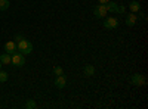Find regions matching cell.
<instances>
[{
	"label": "cell",
	"instance_id": "1",
	"mask_svg": "<svg viewBox=\"0 0 148 109\" xmlns=\"http://www.w3.org/2000/svg\"><path fill=\"white\" fill-rule=\"evenodd\" d=\"M10 64L15 65V66H22L24 64H25V58H24V55L21 52H14L10 55Z\"/></svg>",
	"mask_w": 148,
	"mask_h": 109
},
{
	"label": "cell",
	"instance_id": "2",
	"mask_svg": "<svg viewBox=\"0 0 148 109\" xmlns=\"http://www.w3.org/2000/svg\"><path fill=\"white\" fill-rule=\"evenodd\" d=\"M104 27L108 28V30H114V28H117V27H119V19L114 18V16H108V18H105V21H104Z\"/></svg>",
	"mask_w": 148,
	"mask_h": 109
},
{
	"label": "cell",
	"instance_id": "3",
	"mask_svg": "<svg viewBox=\"0 0 148 109\" xmlns=\"http://www.w3.org/2000/svg\"><path fill=\"white\" fill-rule=\"evenodd\" d=\"M107 7H105V5H98V6H95L93 7V15H95V18H104V16H107Z\"/></svg>",
	"mask_w": 148,
	"mask_h": 109
},
{
	"label": "cell",
	"instance_id": "4",
	"mask_svg": "<svg viewBox=\"0 0 148 109\" xmlns=\"http://www.w3.org/2000/svg\"><path fill=\"white\" fill-rule=\"evenodd\" d=\"M130 83L133 84V86L141 87V86H144V84H145V77L142 74H133L132 78H130Z\"/></svg>",
	"mask_w": 148,
	"mask_h": 109
},
{
	"label": "cell",
	"instance_id": "5",
	"mask_svg": "<svg viewBox=\"0 0 148 109\" xmlns=\"http://www.w3.org/2000/svg\"><path fill=\"white\" fill-rule=\"evenodd\" d=\"M65 84H67V78L64 77V74H62V75H56V78H55V86H56L58 89H64Z\"/></svg>",
	"mask_w": 148,
	"mask_h": 109
},
{
	"label": "cell",
	"instance_id": "6",
	"mask_svg": "<svg viewBox=\"0 0 148 109\" xmlns=\"http://www.w3.org/2000/svg\"><path fill=\"white\" fill-rule=\"evenodd\" d=\"M136 21H138V16L135 15L133 12H130V14L127 15V18H126V25H127V27H135Z\"/></svg>",
	"mask_w": 148,
	"mask_h": 109
},
{
	"label": "cell",
	"instance_id": "7",
	"mask_svg": "<svg viewBox=\"0 0 148 109\" xmlns=\"http://www.w3.org/2000/svg\"><path fill=\"white\" fill-rule=\"evenodd\" d=\"M107 7V12H111V14H119V5L116 2H108L105 5Z\"/></svg>",
	"mask_w": 148,
	"mask_h": 109
},
{
	"label": "cell",
	"instance_id": "8",
	"mask_svg": "<svg viewBox=\"0 0 148 109\" xmlns=\"http://www.w3.org/2000/svg\"><path fill=\"white\" fill-rule=\"evenodd\" d=\"M5 52L9 53V55H12L14 52H16V44H15V41H8V43L5 44Z\"/></svg>",
	"mask_w": 148,
	"mask_h": 109
},
{
	"label": "cell",
	"instance_id": "9",
	"mask_svg": "<svg viewBox=\"0 0 148 109\" xmlns=\"http://www.w3.org/2000/svg\"><path fill=\"white\" fill-rule=\"evenodd\" d=\"M28 40H25V39H22V40H19L18 41V44H16V50L18 52H24V50H25V47L28 46Z\"/></svg>",
	"mask_w": 148,
	"mask_h": 109
},
{
	"label": "cell",
	"instance_id": "10",
	"mask_svg": "<svg viewBox=\"0 0 148 109\" xmlns=\"http://www.w3.org/2000/svg\"><path fill=\"white\" fill-rule=\"evenodd\" d=\"M129 9H130V12H133V14L139 12V10H141V5H139V2H136V0L130 2V3H129Z\"/></svg>",
	"mask_w": 148,
	"mask_h": 109
},
{
	"label": "cell",
	"instance_id": "11",
	"mask_svg": "<svg viewBox=\"0 0 148 109\" xmlns=\"http://www.w3.org/2000/svg\"><path fill=\"white\" fill-rule=\"evenodd\" d=\"M83 72H84V75H86V77H92V75L95 74V68H93L92 65H86Z\"/></svg>",
	"mask_w": 148,
	"mask_h": 109
},
{
	"label": "cell",
	"instance_id": "12",
	"mask_svg": "<svg viewBox=\"0 0 148 109\" xmlns=\"http://www.w3.org/2000/svg\"><path fill=\"white\" fill-rule=\"evenodd\" d=\"M0 62H2L3 65H9L10 64V55L9 53H3L2 56H0Z\"/></svg>",
	"mask_w": 148,
	"mask_h": 109
},
{
	"label": "cell",
	"instance_id": "13",
	"mask_svg": "<svg viewBox=\"0 0 148 109\" xmlns=\"http://www.w3.org/2000/svg\"><path fill=\"white\" fill-rule=\"evenodd\" d=\"M9 0H0V12H3L6 9H9Z\"/></svg>",
	"mask_w": 148,
	"mask_h": 109
},
{
	"label": "cell",
	"instance_id": "14",
	"mask_svg": "<svg viewBox=\"0 0 148 109\" xmlns=\"http://www.w3.org/2000/svg\"><path fill=\"white\" fill-rule=\"evenodd\" d=\"M8 78H9L8 72H5V71L0 69V83H5V81H8Z\"/></svg>",
	"mask_w": 148,
	"mask_h": 109
},
{
	"label": "cell",
	"instance_id": "15",
	"mask_svg": "<svg viewBox=\"0 0 148 109\" xmlns=\"http://www.w3.org/2000/svg\"><path fill=\"white\" fill-rule=\"evenodd\" d=\"M33 52V43H28V46L25 47V50H24V52H21L22 55H30Z\"/></svg>",
	"mask_w": 148,
	"mask_h": 109
},
{
	"label": "cell",
	"instance_id": "16",
	"mask_svg": "<svg viewBox=\"0 0 148 109\" xmlns=\"http://www.w3.org/2000/svg\"><path fill=\"white\" fill-rule=\"evenodd\" d=\"M53 74H55V75H62V74H64V69L61 68V66H55V68H53Z\"/></svg>",
	"mask_w": 148,
	"mask_h": 109
},
{
	"label": "cell",
	"instance_id": "17",
	"mask_svg": "<svg viewBox=\"0 0 148 109\" xmlns=\"http://www.w3.org/2000/svg\"><path fill=\"white\" fill-rule=\"evenodd\" d=\"M36 106H37V105H36L34 100H28V102L25 103V108H27V109H33V108H36Z\"/></svg>",
	"mask_w": 148,
	"mask_h": 109
},
{
	"label": "cell",
	"instance_id": "18",
	"mask_svg": "<svg viewBox=\"0 0 148 109\" xmlns=\"http://www.w3.org/2000/svg\"><path fill=\"white\" fill-rule=\"evenodd\" d=\"M98 2H99V5H107L110 0H98Z\"/></svg>",
	"mask_w": 148,
	"mask_h": 109
},
{
	"label": "cell",
	"instance_id": "19",
	"mask_svg": "<svg viewBox=\"0 0 148 109\" xmlns=\"http://www.w3.org/2000/svg\"><path fill=\"white\" fill-rule=\"evenodd\" d=\"M125 12V6H119V14H123Z\"/></svg>",
	"mask_w": 148,
	"mask_h": 109
},
{
	"label": "cell",
	"instance_id": "20",
	"mask_svg": "<svg viewBox=\"0 0 148 109\" xmlns=\"http://www.w3.org/2000/svg\"><path fill=\"white\" fill-rule=\"evenodd\" d=\"M2 65H3V64H2V62H0V68H2Z\"/></svg>",
	"mask_w": 148,
	"mask_h": 109
}]
</instances>
